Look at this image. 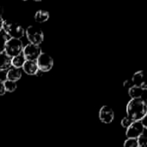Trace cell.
<instances>
[{"mask_svg": "<svg viewBox=\"0 0 147 147\" xmlns=\"http://www.w3.org/2000/svg\"><path fill=\"white\" fill-rule=\"evenodd\" d=\"M147 115V104L142 98L131 99L127 105V116L134 121H140Z\"/></svg>", "mask_w": 147, "mask_h": 147, "instance_id": "1", "label": "cell"}, {"mask_svg": "<svg viewBox=\"0 0 147 147\" xmlns=\"http://www.w3.org/2000/svg\"><path fill=\"white\" fill-rule=\"evenodd\" d=\"M2 30L7 36L12 39L21 40V38L23 37V35L25 34V29L22 25L9 20L3 21Z\"/></svg>", "mask_w": 147, "mask_h": 147, "instance_id": "2", "label": "cell"}, {"mask_svg": "<svg viewBox=\"0 0 147 147\" xmlns=\"http://www.w3.org/2000/svg\"><path fill=\"white\" fill-rule=\"evenodd\" d=\"M25 34L30 44L40 46L44 40L43 31L36 26H28L25 30Z\"/></svg>", "mask_w": 147, "mask_h": 147, "instance_id": "3", "label": "cell"}, {"mask_svg": "<svg viewBox=\"0 0 147 147\" xmlns=\"http://www.w3.org/2000/svg\"><path fill=\"white\" fill-rule=\"evenodd\" d=\"M22 49H23V44L21 40L9 38L5 45L4 53L12 59L17 55L22 54Z\"/></svg>", "mask_w": 147, "mask_h": 147, "instance_id": "4", "label": "cell"}, {"mask_svg": "<svg viewBox=\"0 0 147 147\" xmlns=\"http://www.w3.org/2000/svg\"><path fill=\"white\" fill-rule=\"evenodd\" d=\"M35 62L38 70L42 72H47L53 67V59L47 53H41Z\"/></svg>", "mask_w": 147, "mask_h": 147, "instance_id": "5", "label": "cell"}, {"mask_svg": "<svg viewBox=\"0 0 147 147\" xmlns=\"http://www.w3.org/2000/svg\"><path fill=\"white\" fill-rule=\"evenodd\" d=\"M41 48L40 46L33 45V44H27L25 47H23L22 49V55L25 58L26 60L29 61H36L40 54L41 53Z\"/></svg>", "mask_w": 147, "mask_h": 147, "instance_id": "6", "label": "cell"}, {"mask_svg": "<svg viewBox=\"0 0 147 147\" xmlns=\"http://www.w3.org/2000/svg\"><path fill=\"white\" fill-rule=\"evenodd\" d=\"M146 129V128L140 121H134L127 128L126 136L127 139H137L139 136L145 133Z\"/></svg>", "mask_w": 147, "mask_h": 147, "instance_id": "7", "label": "cell"}, {"mask_svg": "<svg viewBox=\"0 0 147 147\" xmlns=\"http://www.w3.org/2000/svg\"><path fill=\"white\" fill-rule=\"evenodd\" d=\"M115 119V112L109 106H102L99 110V120L104 124H110Z\"/></svg>", "mask_w": 147, "mask_h": 147, "instance_id": "8", "label": "cell"}, {"mask_svg": "<svg viewBox=\"0 0 147 147\" xmlns=\"http://www.w3.org/2000/svg\"><path fill=\"white\" fill-rule=\"evenodd\" d=\"M131 80H132V83H133L134 86H139V87H141L143 90H146V83L145 81V76H144V71H136L134 74V76L132 77Z\"/></svg>", "mask_w": 147, "mask_h": 147, "instance_id": "9", "label": "cell"}, {"mask_svg": "<svg viewBox=\"0 0 147 147\" xmlns=\"http://www.w3.org/2000/svg\"><path fill=\"white\" fill-rule=\"evenodd\" d=\"M22 68L23 69V71L26 74L30 75V76H34L35 73L37 72V71H38V67H37V65H36L35 61L26 60Z\"/></svg>", "mask_w": 147, "mask_h": 147, "instance_id": "10", "label": "cell"}, {"mask_svg": "<svg viewBox=\"0 0 147 147\" xmlns=\"http://www.w3.org/2000/svg\"><path fill=\"white\" fill-rule=\"evenodd\" d=\"M22 78V71L17 68L10 67L7 71V80L17 82Z\"/></svg>", "mask_w": 147, "mask_h": 147, "instance_id": "11", "label": "cell"}, {"mask_svg": "<svg viewBox=\"0 0 147 147\" xmlns=\"http://www.w3.org/2000/svg\"><path fill=\"white\" fill-rule=\"evenodd\" d=\"M11 66V58L5 53L0 54V71H8Z\"/></svg>", "mask_w": 147, "mask_h": 147, "instance_id": "12", "label": "cell"}, {"mask_svg": "<svg viewBox=\"0 0 147 147\" xmlns=\"http://www.w3.org/2000/svg\"><path fill=\"white\" fill-rule=\"evenodd\" d=\"M145 91V90L139 86H132L130 89H128V94L131 96V99L142 98V96L144 95Z\"/></svg>", "mask_w": 147, "mask_h": 147, "instance_id": "13", "label": "cell"}, {"mask_svg": "<svg viewBox=\"0 0 147 147\" xmlns=\"http://www.w3.org/2000/svg\"><path fill=\"white\" fill-rule=\"evenodd\" d=\"M49 12L45 10V9H39L36 11L34 15V20L39 22V23H43L46 22L49 19Z\"/></svg>", "mask_w": 147, "mask_h": 147, "instance_id": "14", "label": "cell"}, {"mask_svg": "<svg viewBox=\"0 0 147 147\" xmlns=\"http://www.w3.org/2000/svg\"><path fill=\"white\" fill-rule=\"evenodd\" d=\"M25 61H26V59H25V58L23 57V55L22 53V54L17 55V56L11 59V66L14 67V68L20 69V68L22 67Z\"/></svg>", "mask_w": 147, "mask_h": 147, "instance_id": "15", "label": "cell"}, {"mask_svg": "<svg viewBox=\"0 0 147 147\" xmlns=\"http://www.w3.org/2000/svg\"><path fill=\"white\" fill-rule=\"evenodd\" d=\"M3 84H4V88H5V91H6V92L12 93V92L16 91V90L17 89V83H16V82L6 80V81L3 83Z\"/></svg>", "mask_w": 147, "mask_h": 147, "instance_id": "16", "label": "cell"}, {"mask_svg": "<svg viewBox=\"0 0 147 147\" xmlns=\"http://www.w3.org/2000/svg\"><path fill=\"white\" fill-rule=\"evenodd\" d=\"M8 36L3 33V30L0 31V54L4 53L5 50V45L8 40Z\"/></svg>", "mask_w": 147, "mask_h": 147, "instance_id": "17", "label": "cell"}, {"mask_svg": "<svg viewBox=\"0 0 147 147\" xmlns=\"http://www.w3.org/2000/svg\"><path fill=\"white\" fill-rule=\"evenodd\" d=\"M124 147H139L137 139H127L123 144Z\"/></svg>", "mask_w": 147, "mask_h": 147, "instance_id": "18", "label": "cell"}, {"mask_svg": "<svg viewBox=\"0 0 147 147\" xmlns=\"http://www.w3.org/2000/svg\"><path fill=\"white\" fill-rule=\"evenodd\" d=\"M134 122V121H133L131 118H129L128 116H126V117H124L122 120H121V127H124V128H127L131 124H133Z\"/></svg>", "mask_w": 147, "mask_h": 147, "instance_id": "19", "label": "cell"}, {"mask_svg": "<svg viewBox=\"0 0 147 147\" xmlns=\"http://www.w3.org/2000/svg\"><path fill=\"white\" fill-rule=\"evenodd\" d=\"M137 142L139 146H146L147 144V138L145 134H141L140 136H139L137 138Z\"/></svg>", "mask_w": 147, "mask_h": 147, "instance_id": "20", "label": "cell"}, {"mask_svg": "<svg viewBox=\"0 0 147 147\" xmlns=\"http://www.w3.org/2000/svg\"><path fill=\"white\" fill-rule=\"evenodd\" d=\"M7 80V71H0V83H4Z\"/></svg>", "mask_w": 147, "mask_h": 147, "instance_id": "21", "label": "cell"}, {"mask_svg": "<svg viewBox=\"0 0 147 147\" xmlns=\"http://www.w3.org/2000/svg\"><path fill=\"white\" fill-rule=\"evenodd\" d=\"M123 86L127 89H130L132 86H134L133 83H132V80L131 79H127V80H125L124 83H123Z\"/></svg>", "mask_w": 147, "mask_h": 147, "instance_id": "22", "label": "cell"}, {"mask_svg": "<svg viewBox=\"0 0 147 147\" xmlns=\"http://www.w3.org/2000/svg\"><path fill=\"white\" fill-rule=\"evenodd\" d=\"M6 93L3 83H0V96H3Z\"/></svg>", "mask_w": 147, "mask_h": 147, "instance_id": "23", "label": "cell"}, {"mask_svg": "<svg viewBox=\"0 0 147 147\" xmlns=\"http://www.w3.org/2000/svg\"><path fill=\"white\" fill-rule=\"evenodd\" d=\"M3 21L4 19L3 18V15L0 14V31L2 30V28H3Z\"/></svg>", "mask_w": 147, "mask_h": 147, "instance_id": "24", "label": "cell"}, {"mask_svg": "<svg viewBox=\"0 0 147 147\" xmlns=\"http://www.w3.org/2000/svg\"><path fill=\"white\" fill-rule=\"evenodd\" d=\"M139 147H146V146H139Z\"/></svg>", "mask_w": 147, "mask_h": 147, "instance_id": "25", "label": "cell"}]
</instances>
